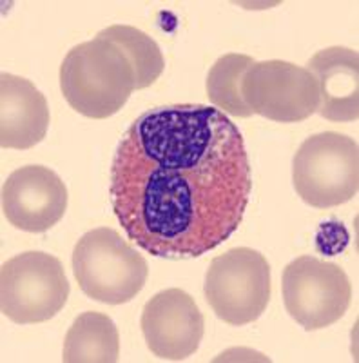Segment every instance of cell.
<instances>
[{"label":"cell","instance_id":"obj_1","mask_svg":"<svg viewBox=\"0 0 359 363\" xmlns=\"http://www.w3.org/2000/svg\"><path fill=\"white\" fill-rule=\"evenodd\" d=\"M252 193L244 135L202 104L142 113L122 135L109 173L113 211L149 255L200 258L227 242Z\"/></svg>","mask_w":359,"mask_h":363},{"label":"cell","instance_id":"obj_2","mask_svg":"<svg viewBox=\"0 0 359 363\" xmlns=\"http://www.w3.org/2000/svg\"><path fill=\"white\" fill-rule=\"evenodd\" d=\"M60 89L74 111L103 120L124 108L137 89V79L118 45L96 35L67 51L60 66Z\"/></svg>","mask_w":359,"mask_h":363},{"label":"cell","instance_id":"obj_3","mask_svg":"<svg viewBox=\"0 0 359 363\" xmlns=\"http://www.w3.org/2000/svg\"><path fill=\"white\" fill-rule=\"evenodd\" d=\"M73 274L84 294L100 303L122 306L144 289L149 265L120 233L96 227L74 245Z\"/></svg>","mask_w":359,"mask_h":363},{"label":"cell","instance_id":"obj_4","mask_svg":"<svg viewBox=\"0 0 359 363\" xmlns=\"http://www.w3.org/2000/svg\"><path fill=\"white\" fill-rule=\"evenodd\" d=\"M292 184L316 209L351 202L359 189L358 142L336 131L309 136L294 155Z\"/></svg>","mask_w":359,"mask_h":363},{"label":"cell","instance_id":"obj_5","mask_svg":"<svg viewBox=\"0 0 359 363\" xmlns=\"http://www.w3.org/2000/svg\"><path fill=\"white\" fill-rule=\"evenodd\" d=\"M273 293L270 265L261 252L234 247L212 258L207 269L203 294L216 316L229 325L256 322Z\"/></svg>","mask_w":359,"mask_h":363},{"label":"cell","instance_id":"obj_6","mask_svg":"<svg viewBox=\"0 0 359 363\" xmlns=\"http://www.w3.org/2000/svg\"><path fill=\"white\" fill-rule=\"evenodd\" d=\"M69 291L62 262L47 252H22L0 269V309L21 325L57 316L67 303Z\"/></svg>","mask_w":359,"mask_h":363},{"label":"cell","instance_id":"obj_7","mask_svg":"<svg viewBox=\"0 0 359 363\" xmlns=\"http://www.w3.org/2000/svg\"><path fill=\"white\" fill-rule=\"evenodd\" d=\"M281 289L287 313L305 330L331 327L345 316L352 300L347 272L310 255L287 265Z\"/></svg>","mask_w":359,"mask_h":363},{"label":"cell","instance_id":"obj_8","mask_svg":"<svg viewBox=\"0 0 359 363\" xmlns=\"http://www.w3.org/2000/svg\"><path fill=\"white\" fill-rule=\"evenodd\" d=\"M241 95L252 115L294 124L310 118L319 108V87L307 67L285 60L254 62L245 71Z\"/></svg>","mask_w":359,"mask_h":363},{"label":"cell","instance_id":"obj_9","mask_svg":"<svg viewBox=\"0 0 359 363\" xmlns=\"http://www.w3.org/2000/svg\"><path fill=\"white\" fill-rule=\"evenodd\" d=\"M140 327L149 351L169 362L193 356L205 333L198 303L182 289H166L154 294L144 306Z\"/></svg>","mask_w":359,"mask_h":363},{"label":"cell","instance_id":"obj_10","mask_svg":"<svg viewBox=\"0 0 359 363\" xmlns=\"http://www.w3.org/2000/svg\"><path fill=\"white\" fill-rule=\"evenodd\" d=\"M67 187L44 165H24L2 186V211L8 222L25 233H46L64 218Z\"/></svg>","mask_w":359,"mask_h":363},{"label":"cell","instance_id":"obj_11","mask_svg":"<svg viewBox=\"0 0 359 363\" xmlns=\"http://www.w3.org/2000/svg\"><path fill=\"white\" fill-rule=\"evenodd\" d=\"M50 108L46 96L24 77L0 74V145L31 149L46 138Z\"/></svg>","mask_w":359,"mask_h":363},{"label":"cell","instance_id":"obj_12","mask_svg":"<svg viewBox=\"0 0 359 363\" xmlns=\"http://www.w3.org/2000/svg\"><path fill=\"white\" fill-rule=\"evenodd\" d=\"M318 80V113L331 122L359 118V55L355 50L332 45L318 51L307 64Z\"/></svg>","mask_w":359,"mask_h":363},{"label":"cell","instance_id":"obj_13","mask_svg":"<svg viewBox=\"0 0 359 363\" xmlns=\"http://www.w3.org/2000/svg\"><path fill=\"white\" fill-rule=\"evenodd\" d=\"M120 335L108 314L87 311L80 314L64 340V363H116Z\"/></svg>","mask_w":359,"mask_h":363},{"label":"cell","instance_id":"obj_14","mask_svg":"<svg viewBox=\"0 0 359 363\" xmlns=\"http://www.w3.org/2000/svg\"><path fill=\"white\" fill-rule=\"evenodd\" d=\"M256 60L249 55L227 53L212 64L205 82L207 96L211 100L212 108L239 118L252 116V111L241 95V82L245 71Z\"/></svg>","mask_w":359,"mask_h":363},{"label":"cell","instance_id":"obj_15","mask_svg":"<svg viewBox=\"0 0 359 363\" xmlns=\"http://www.w3.org/2000/svg\"><path fill=\"white\" fill-rule=\"evenodd\" d=\"M98 37L108 38L109 42L118 45L122 53L127 57L129 64L135 71L137 89L153 86L164 73L166 60L160 51V45L142 29L125 24H115L102 29Z\"/></svg>","mask_w":359,"mask_h":363},{"label":"cell","instance_id":"obj_16","mask_svg":"<svg viewBox=\"0 0 359 363\" xmlns=\"http://www.w3.org/2000/svg\"><path fill=\"white\" fill-rule=\"evenodd\" d=\"M351 235L341 222H325L319 225L316 235V247L319 252L329 256H336L347 247Z\"/></svg>","mask_w":359,"mask_h":363}]
</instances>
